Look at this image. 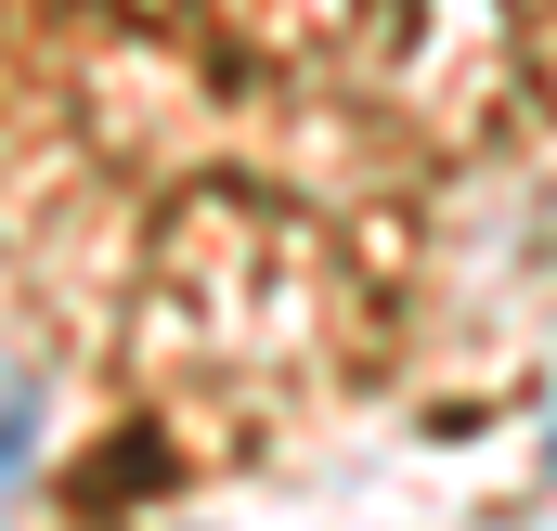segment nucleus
Segmentation results:
<instances>
[{
  "mask_svg": "<svg viewBox=\"0 0 557 531\" xmlns=\"http://www.w3.org/2000/svg\"><path fill=\"white\" fill-rule=\"evenodd\" d=\"M545 467H557V441H545Z\"/></svg>",
  "mask_w": 557,
  "mask_h": 531,
  "instance_id": "2",
  "label": "nucleus"
},
{
  "mask_svg": "<svg viewBox=\"0 0 557 531\" xmlns=\"http://www.w3.org/2000/svg\"><path fill=\"white\" fill-rule=\"evenodd\" d=\"M26 441H39V390H0V467H13Z\"/></svg>",
  "mask_w": 557,
  "mask_h": 531,
  "instance_id": "1",
  "label": "nucleus"
}]
</instances>
